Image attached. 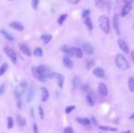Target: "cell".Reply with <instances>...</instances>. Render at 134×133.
Instances as JSON below:
<instances>
[{"mask_svg":"<svg viewBox=\"0 0 134 133\" xmlns=\"http://www.w3.org/2000/svg\"><path fill=\"white\" fill-rule=\"evenodd\" d=\"M32 73L33 76L36 78H38V80L45 82L47 79H48V74L50 73V71L48 70V68L43 65H40L38 67H33L32 68Z\"/></svg>","mask_w":134,"mask_h":133,"instance_id":"6da1fadb","label":"cell"},{"mask_svg":"<svg viewBox=\"0 0 134 133\" xmlns=\"http://www.w3.org/2000/svg\"><path fill=\"white\" fill-rule=\"evenodd\" d=\"M115 61H116V65L117 67L121 69V70H126L129 68V63L127 61V59L125 58L123 55L121 54H118L116 56V58H115Z\"/></svg>","mask_w":134,"mask_h":133,"instance_id":"7a4b0ae2","label":"cell"},{"mask_svg":"<svg viewBox=\"0 0 134 133\" xmlns=\"http://www.w3.org/2000/svg\"><path fill=\"white\" fill-rule=\"evenodd\" d=\"M99 28H101V30L103 31L104 33H109L110 30V27H109V18L106 17V16H100L99 19Z\"/></svg>","mask_w":134,"mask_h":133,"instance_id":"3957f363","label":"cell"},{"mask_svg":"<svg viewBox=\"0 0 134 133\" xmlns=\"http://www.w3.org/2000/svg\"><path fill=\"white\" fill-rule=\"evenodd\" d=\"M27 90V83L26 82H21L19 85H18L15 88V90H14V94H15V97L17 99L20 98L23 96V94L26 92Z\"/></svg>","mask_w":134,"mask_h":133,"instance_id":"277c9868","label":"cell"},{"mask_svg":"<svg viewBox=\"0 0 134 133\" xmlns=\"http://www.w3.org/2000/svg\"><path fill=\"white\" fill-rule=\"evenodd\" d=\"M4 50H5V53L7 54V56L10 58V60L14 64H16L17 63V54H16L15 50L12 48H10V47H6L4 48Z\"/></svg>","mask_w":134,"mask_h":133,"instance_id":"5b68a950","label":"cell"},{"mask_svg":"<svg viewBox=\"0 0 134 133\" xmlns=\"http://www.w3.org/2000/svg\"><path fill=\"white\" fill-rule=\"evenodd\" d=\"M113 28L117 35H119V34H120V28H119V16L117 15V14H115V15L113 16Z\"/></svg>","mask_w":134,"mask_h":133,"instance_id":"8992f818","label":"cell"},{"mask_svg":"<svg viewBox=\"0 0 134 133\" xmlns=\"http://www.w3.org/2000/svg\"><path fill=\"white\" fill-rule=\"evenodd\" d=\"M98 91L99 94L102 97H106L108 95V88L104 83H99L98 86Z\"/></svg>","mask_w":134,"mask_h":133,"instance_id":"52a82bcc","label":"cell"},{"mask_svg":"<svg viewBox=\"0 0 134 133\" xmlns=\"http://www.w3.org/2000/svg\"><path fill=\"white\" fill-rule=\"evenodd\" d=\"M9 27L13 29H15V30H18V31H23L24 30V26L21 24L20 22H18V21H13L9 24Z\"/></svg>","mask_w":134,"mask_h":133,"instance_id":"ba28073f","label":"cell"},{"mask_svg":"<svg viewBox=\"0 0 134 133\" xmlns=\"http://www.w3.org/2000/svg\"><path fill=\"white\" fill-rule=\"evenodd\" d=\"M83 50L88 55H92L94 53V48L90 43H84L83 44Z\"/></svg>","mask_w":134,"mask_h":133,"instance_id":"9c48e42d","label":"cell"},{"mask_svg":"<svg viewBox=\"0 0 134 133\" xmlns=\"http://www.w3.org/2000/svg\"><path fill=\"white\" fill-rule=\"evenodd\" d=\"M19 48H20L21 52H22L23 54H25L26 56H28V57H30V56L32 55V54H31L30 48H28V47L26 45V44L20 43V44H19Z\"/></svg>","mask_w":134,"mask_h":133,"instance_id":"30bf717a","label":"cell"},{"mask_svg":"<svg viewBox=\"0 0 134 133\" xmlns=\"http://www.w3.org/2000/svg\"><path fill=\"white\" fill-rule=\"evenodd\" d=\"M71 54H72V56L73 57H76V58H80L83 57V52H82V50H81L80 48H71Z\"/></svg>","mask_w":134,"mask_h":133,"instance_id":"8fae6325","label":"cell"},{"mask_svg":"<svg viewBox=\"0 0 134 133\" xmlns=\"http://www.w3.org/2000/svg\"><path fill=\"white\" fill-rule=\"evenodd\" d=\"M55 78H56L57 84H58V87H59L60 88H63L64 80H65V78H64V76L62 75V74H58V73H56V75H55Z\"/></svg>","mask_w":134,"mask_h":133,"instance_id":"7c38bea8","label":"cell"},{"mask_svg":"<svg viewBox=\"0 0 134 133\" xmlns=\"http://www.w3.org/2000/svg\"><path fill=\"white\" fill-rule=\"evenodd\" d=\"M93 75L97 78H104V76H105V72H104L103 68H96L93 69Z\"/></svg>","mask_w":134,"mask_h":133,"instance_id":"4fadbf2b","label":"cell"},{"mask_svg":"<svg viewBox=\"0 0 134 133\" xmlns=\"http://www.w3.org/2000/svg\"><path fill=\"white\" fill-rule=\"evenodd\" d=\"M34 97H35V89H34V87L31 86L28 91V95H27V100H28V102H32L34 99Z\"/></svg>","mask_w":134,"mask_h":133,"instance_id":"5bb4252c","label":"cell"},{"mask_svg":"<svg viewBox=\"0 0 134 133\" xmlns=\"http://www.w3.org/2000/svg\"><path fill=\"white\" fill-rule=\"evenodd\" d=\"M118 43H119V47L124 53H129V47H128V45H127V43L125 41L122 40V39H119Z\"/></svg>","mask_w":134,"mask_h":133,"instance_id":"9a60e30c","label":"cell"},{"mask_svg":"<svg viewBox=\"0 0 134 133\" xmlns=\"http://www.w3.org/2000/svg\"><path fill=\"white\" fill-rule=\"evenodd\" d=\"M131 8H132L131 4H125V6L123 7V8H122V10H121L122 17H125V16L128 15V14L131 11Z\"/></svg>","mask_w":134,"mask_h":133,"instance_id":"2e32d148","label":"cell"},{"mask_svg":"<svg viewBox=\"0 0 134 133\" xmlns=\"http://www.w3.org/2000/svg\"><path fill=\"white\" fill-rule=\"evenodd\" d=\"M49 98V93L48 90L45 88H41V100L45 102L48 100V98Z\"/></svg>","mask_w":134,"mask_h":133,"instance_id":"e0dca14e","label":"cell"},{"mask_svg":"<svg viewBox=\"0 0 134 133\" xmlns=\"http://www.w3.org/2000/svg\"><path fill=\"white\" fill-rule=\"evenodd\" d=\"M63 64L64 66L68 68H73V62L70 60V58H68V57H64L63 58Z\"/></svg>","mask_w":134,"mask_h":133,"instance_id":"ac0fdd59","label":"cell"},{"mask_svg":"<svg viewBox=\"0 0 134 133\" xmlns=\"http://www.w3.org/2000/svg\"><path fill=\"white\" fill-rule=\"evenodd\" d=\"M1 34H2L4 37H5V38L7 39V40L8 41H13L14 40V37H13L12 35H11L10 33H8V31H6L5 29H1Z\"/></svg>","mask_w":134,"mask_h":133,"instance_id":"d6986e66","label":"cell"},{"mask_svg":"<svg viewBox=\"0 0 134 133\" xmlns=\"http://www.w3.org/2000/svg\"><path fill=\"white\" fill-rule=\"evenodd\" d=\"M87 102L89 106H94V94L93 92L89 91V94L87 95Z\"/></svg>","mask_w":134,"mask_h":133,"instance_id":"ffe728a7","label":"cell"},{"mask_svg":"<svg viewBox=\"0 0 134 133\" xmlns=\"http://www.w3.org/2000/svg\"><path fill=\"white\" fill-rule=\"evenodd\" d=\"M108 0H95V6L98 8H104Z\"/></svg>","mask_w":134,"mask_h":133,"instance_id":"44dd1931","label":"cell"},{"mask_svg":"<svg viewBox=\"0 0 134 133\" xmlns=\"http://www.w3.org/2000/svg\"><path fill=\"white\" fill-rule=\"evenodd\" d=\"M84 23H85V25H86V27L88 28V29H89V31H91L93 29V24H92V21H91V19L89 18V17L84 18Z\"/></svg>","mask_w":134,"mask_h":133,"instance_id":"7402d4cb","label":"cell"},{"mask_svg":"<svg viewBox=\"0 0 134 133\" xmlns=\"http://www.w3.org/2000/svg\"><path fill=\"white\" fill-rule=\"evenodd\" d=\"M17 122H18V126H19L20 128H23V127L26 126V119L24 118H22L20 115L17 116Z\"/></svg>","mask_w":134,"mask_h":133,"instance_id":"603a6c76","label":"cell"},{"mask_svg":"<svg viewBox=\"0 0 134 133\" xmlns=\"http://www.w3.org/2000/svg\"><path fill=\"white\" fill-rule=\"evenodd\" d=\"M77 121L78 123H80L81 125H84V126H89L90 124V120H89V118H77Z\"/></svg>","mask_w":134,"mask_h":133,"instance_id":"cb8c5ba5","label":"cell"},{"mask_svg":"<svg viewBox=\"0 0 134 133\" xmlns=\"http://www.w3.org/2000/svg\"><path fill=\"white\" fill-rule=\"evenodd\" d=\"M61 51L64 52L65 54H67L68 56H70V57L72 56V54H71V48H68V46H66V45H64L61 47Z\"/></svg>","mask_w":134,"mask_h":133,"instance_id":"d4e9b609","label":"cell"},{"mask_svg":"<svg viewBox=\"0 0 134 133\" xmlns=\"http://www.w3.org/2000/svg\"><path fill=\"white\" fill-rule=\"evenodd\" d=\"M41 39H42V41L44 42V44H48V43L50 42V40L52 39V36L46 34V35H43L41 37Z\"/></svg>","mask_w":134,"mask_h":133,"instance_id":"484cf974","label":"cell"},{"mask_svg":"<svg viewBox=\"0 0 134 133\" xmlns=\"http://www.w3.org/2000/svg\"><path fill=\"white\" fill-rule=\"evenodd\" d=\"M8 63H3L2 65H1V67H0V77L5 74L6 71L8 70Z\"/></svg>","mask_w":134,"mask_h":133,"instance_id":"4316f807","label":"cell"},{"mask_svg":"<svg viewBox=\"0 0 134 133\" xmlns=\"http://www.w3.org/2000/svg\"><path fill=\"white\" fill-rule=\"evenodd\" d=\"M67 18H68V15H67V14H63V15H61L58 19V25H63V23L65 22V20L67 19Z\"/></svg>","mask_w":134,"mask_h":133,"instance_id":"83f0119b","label":"cell"},{"mask_svg":"<svg viewBox=\"0 0 134 133\" xmlns=\"http://www.w3.org/2000/svg\"><path fill=\"white\" fill-rule=\"evenodd\" d=\"M34 55H35L36 57L41 58V57L43 56V50H42L40 48H37L35 50H34Z\"/></svg>","mask_w":134,"mask_h":133,"instance_id":"f1b7e54d","label":"cell"},{"mask_svg":"<svg viewBox=\"0 0 134 133\" xmlns=\"http://www.w3.org/2000/svg\"><path fill=\"white\" fill-rule=\"evenodd\" d=\"M99 128L100 129H102V130H107V131H112V132H114V131L117 130L116 128H111V127H108V126H99Z\"/></svg>","mask_w":134,"mask_h":133,"instance_id":"f546056e","label":"cell"},{"mask_svg":"<svg viewBox=\"0 0 134 133\" xmlns=\"http://www.w3.org/2000/svg\"><path fill=\"white\" fill-rule=\"evenodd\" d=\"M129 88L131 92H134V78H130L129 79Z\"/></svg>","mask_w":134,"mask_h":133,"instance_id":"4dcf8cb0","label":"cell"},{"mask_svg":"<svg viewBox=\"0 0 134 133\" xmlns=\"http://www.w3.org/2000/svg\"><path fill=\"white\" fill-rule=\"evenodd\" d=\"M13 126H14V120H13V118L11 117H8V129H11L13 128Z\"/></svg>","mask_w":134,"mask_h":133,"instance_id":"1f68e13d","label":"cell"},{"mask_svg":"<svg viewBox=\"0 0 134 133\" xmlns=\"http://www.w3.org/2000/svg\"><path fill=\"white\" fill-rule=\"evenodd\" d=\"M75 109V106H68V107H67L66 109H65V112L67 113V114H69V113H71L72 111Z\"/></svg>","mask_w":134,"mask_h":133,"instance_id":"d6a6232c","label":"cell"},{"mask_svg":"<svg viewBox=\"0 0 134 133\" xmlns=\"http://www.w3.org/2000/svg\"><path fill=\"white\" fill-rule=\"evenodd\" d=\"M39 4V0H32V7L34 9H37Z\"/></svg>","mask_w":134,"mask_h":133,"instance_id":"836d02e7","label":"cell"},{"mask_svg":"<svg viewBox=\"0 0 134 133\" xmlns=\"http://www.w3.org/2000/svg\"><path fill=\"white\" fill-rule=\"evenodd\" d=\"M89 13H90V11H89V9H86V10H84L83 13H82V18H88V17L89 16Z\"/></svg>","mask_w":134,"mask_h":133,"instance_id":"e575fe53","label":"cell"},{"mask_svg":"<svg viewBox=\"0 0 134 133\" xmlns=\"http://www.w3.org/2000/svg\"><path fill=\"white\" fill-rule=\"evenodd\" d=\"M78 84H79V79H78V78H74L73 79V86L74 88H77L78 86Z\"/></svg>","mask_w":134,"mask_h":133,"instance_id":"d590c367","label":"cell"},{"mask_svg":"<svg viewBox=\"0 0 134 133\" xmlns=\"http://www.w3.org/2000/svg\"><path fill=\"white\" fill-rule=\"evenodd\" d=\"M64 133H74V131H73V129H72V128L68 127V128H66L64 129Z\"/></svg>","mask_w":134,"mask_h":133,"instance_id":"8d00e7d4","label":"cell"},{"mask_svg":"<svg viewBox=\"0 0 134 133\" xmlns=\"http://www.w3.org/2000/svg\"><path fill=\"white\" fill-rule=\"evenodd\" d=\"M38 110H39V115H40V118L43 119L44 118V111H43V108H41V107H39L38 108Z\"/></svg>","mask_w":134,"mask_h":133,"instance_id":"74e56055","label":"cell"},{"mask_svg":"<svg viewBox=\"0 0 134 133\" xmlns=\"http://www.w3.org/2000/svg\"><path fill=\"white\" fill-rule=\"evenodd\" d=\"M5 88H6L5 84H2V85L0 86V95H2L3 93L5 92Z\"/></svg>","mask_w":134,"mask_h":133,"instance_id":"f35d334b","label":"cell"},{"mask_svg":"<svg viewBox=\"0 0 134 133\" xmlns=\"http://www.w3.org/2000/svg\"><path fill=\"white\" fill-rule=\"evenodd\" d=\"M17 105H18V108H19V109H21V108H22V102H21V100H20V98H18V103H17Z\"/></svg>","mask_w":134,"mask_h":133,"instance_id":"ab89813d","label":"cell"},{"mask_svg":"<svg viewBox=\"0 0 134 133\" xmlns=\"http://www.w3.org/2000/svg\"><path fill=\"white\" fill-rule=\"evenodd\" d=\"M87 63H89V65L87 66V67H88V68H90L91 66L94 65V62L92 60H87Z\"/></svg>","mask_w":134,"mask_h":133,"instance_id":"60d3db41","label":"cell"},{"mask_svg":"<svg viewBox=\"0 0 134 133\" xmlns=\"http://www.w3.org/2000/svg\"><path fill=\"white\" fill-rule=\"evenodd\" d=\"M33 128H34V132H35V133H38V126H37V124H36V123H34V124H33Z\"/></svg>","mask_w":134,"mask_h":133,"instance_id":"b9f144b4","label":"cell"},{"mask_svg":"<svg viewBox=\"0 0 134 133\" xmlns=\"http://www.w3.org/2000/svg\"><path fill=\"white\" fill-rule=\"evenodd\" d=\"M122 1H123L125 4H131L133 0H122Z\"/></svg>","mask_w":134,"mask_h":133,"instance_id":"7bdbcfd3","label":"cell"},{"mask_svg":"<svg viewBox=\"0 0 134 133\" xmlns=\"http://www.w3.org/2000/svg\"><path fill=\"white\" fill-rule=\"evenodd\" d=\"M130 56H131V58H132V60L134 61V51H133V52H131V54H130Z\"/></svg>","mask_w":134,"mask_h":133,"instance_id":"ee69618b","label":"cell"},{"mask_svg":"<svg viewBox=\"0 0 134 133\" xmlns=\"http://www.w3.org/2000/svg\"><path fill=\"white\" fill-rule=\"evenodd\" d=\"M122 133H130V131L128 130V131H125V132H122Z\"/></svg>","mask_w":134,"mask_h":133,"instance_id":"f6af8a7d","label":"cell"},{"mask_svg":"<svg viewBox=\"0 0 134 133\" xmlns=\"http://www.w3.org/2000/svg\"><path fill=\"white\" fill-rule=\"evenodd\" d=\"M131 118V119H134V115L131 116V118Z\"/></svg>","mask_w":134,"mask_h":133,"instance_id":"bcb514c9","label":"cell"},{"mask_svg":"<svg viewBox=\"0 0 134 133\" xmlns=\"http://www.w3.org/2000/svg\"><path fill=\"white\" fill-rule=\"evenodd\" d=\"M10 1H12V0H10Z\"/></svg>","mask_w":134,"mask_h":133,"instance_id":"7dc6e473","label":"cell"}]
</instances>
